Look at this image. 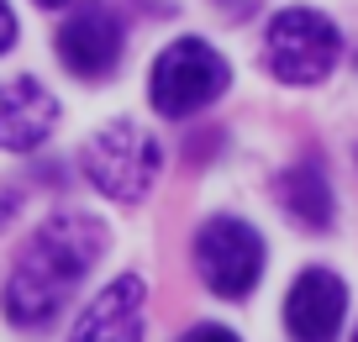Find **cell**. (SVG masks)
Listing matches in <instances>:
<instances>
[{
    "label": "cell",
    "instance_id": "obj_4",
    "mask_svg": "<svg viewBox=\"0 0 358 342\" xmlns=\"http://www.w3.org/2000/svg\"><path fill=\"white\" fill-rule=\"evenodd\" d=\"M343 32L311 6H285L264 32V64L280 85H322L337 69Z\"/></svg>",
    "mask_w": 358,
    "mask_h": 342
},
{
    "label": "cell",
    "instance_id": "obj_2",
    "mask_svg": "<svg viewBox=\"0 0 358 342\" xmlns=\"http://www.w3.org/2000/svg\"><path fill=\"white\" fill-rule=\"evenodd\" d=\"M79 169L106 200H122L137 206L148 190L158 185V169H164V148L148 132L143 122L122 116V122H106L101 132L79 148Z\"/></svg>",
    "mask_w": 358,
    "mask_h": 342
},
{
    "label": "cell",
    "instance_id": "obj_9",
    "mask_svg": "<svg viewBox=\"0 0 358 342\" xmlns=\"http://www.w3.org/2000/svg\"><path fill=\"white\" fill-rule=\"evenodd\" d=\"M348 316V285L332 269H306L285 295V327L295 342H332Z\"/></svg>",
    "mask_w": 358,
    "mask_h": 342
},
{
    "label": "cell",
    "instance_id": "obj_5",
    "mask_svg": "<svg viewBox=\"0 0 358 342\" xmlns=\"http://www.w3.org/2000/svg\"><path fill=\"white\" fill-rule=\"evenodd\" d=\"M195 269H201L206 290L222 300L253 295L258 279H264V237H258V227H248L237 216L201 221V232H195Z\"/></svg>",
    "mask_w": 358,
    "mask_h": 342
},
{
    "label": "cell",
    "instance_id": "obj_7",
    "mask_svg": "<svg viewBox=\"0 0 358 342\" xmlns=\"http://www.w3.org/2000/svg\"><path fill=\"white\" fill-rule=\"evenodd\" d=\"M143 321H148L143 274H116L101 295L79 311L69 342H143Z\"/></svg>",
    "mask_w": 358,
    "mask_h": 342
},
{
    "label": "cell",
    "instance_id": "obj_10",
    "mask_svg": "<svg viewBox=\"0 0 358 342\" xmlns=\"http://www.w3.org/2000/svg\"><path fill=\"white\" fill-rule=\"evenodd\" d=\"M274 195H280V206L301 221L306 232H327L332 216H337V200H332V185H327L322 158H301L295 169H285Z\"/></svg>",
    "mask_w": 358,
    "mask_h": 342
},
{
    "label": "cell",
    "instance_id": "obj_6",
    "mask_svg": "<svg viewBox=\"0 0 358 342\" xmlns=\"http://www.w3.org/2000/svg\"><path fill=\"white\" fill-rule=\"evenodd\" d=\"M127 48V27L106 0H85L58 22V58L74 79H106L116 74Z\"/></svg>",
    "mask_w": 358,
    "mask_h": 342
},
{
    "label": "cell",
    "instance_id": "obj_13",
    "mask_svg": "<svg viewBox=\"0 0 358 342\" xmlns=\"http://www.w3.org/2000/svg\"><path fill=\"white\" fill-rule=\"evenodd\" d=\"M222 6H227V16H248V11H243L248 0H222Z\"/></svg>",
    "mask_w": 358,
    "mask_h": 342
},
{
    "label": "cell",
    "instance_id": "obj_12",
    "mask_svg": "<svg viewBox=\"0 0 358 342\" xmlns=\"http://www.w3.org/2000/svg\"><path fill=\"white\" fill-rule=\"evenodd\" d=\"M11 43H16V11L0 0V53H11Z\"/></svg>",
    "mask_w": 358,
    "mask_h": 342
},
{
    "label": "cell",
    "instance_id": "obj_3",
    "mask_svg": "<svg viewBox=\"0 0 358 342\" xmlns=\"http://www.w3.org/2000/svg\"><path fill=\"white\" fill-rule=\"evenodd\" d=\"M227 85H232V69L206 37H174L148 69V100L169 122H185V116L206 111L211 100L227 95Z\"/></svg>",
    "mask_w": 358,
    "mask_h": 342
},
{
    "label": "cell",
    "instance_id": "obj_1",
    "mask_svg": "<svg viewBox=\"0 0 358 342\" xmlns=\"http://www.w3.org/2000/svg\"><path fill=\"white\" fill-rule=\"evenodd\" d=\"M106 243H111V232L90 211H58V216H48L22 243L11 274H6V290H0L6 321L22 332H43L69 306V295L85 285V274L106 253Z\"/></svg>",
    "mask_w": 358,
    "mask_h": 342
},
{
    "label": "cell",
    "instance_id": "obj_8",
    "mask_svg": "<svg viewBox=\"0 0 358 342\" xmlns=\"http://www.w3.org/2000/svg\"><path fill=\"white\" fill-rule=\"evenodd\" d=\"M58 127V100L43 79L16 74L0 79V148L6 153H37Z\"/></svg>",
    "mask_w": 358,
    "mask_h": 342
},
{
    "label": "cell",
    "instance_id": "obj_14",
    "mask_svg": "<svg viewBox=\"0 0 358 342\" xmlns=\"http://www.w3.org/2000/svg\"><path fill=\"white\" fill-rule=\"evenodd\" d=\"M32 6H43V11H58V6H69V0H32Z\"/></svg>",
    "mask_w": 358,
    "mask_h": 342
},
{
    "label": "cell",
    "instance_id": "obj_11",
    "mask_svg": "<svg viewBox=\"0 0 358 342\" xmlns=\"http://www.w3.org/2000/svg\"><path fill=\"white\" fill-rule=\"evenodd\" d=\"M179 342H243L232 327H222V321H201V327H190Z\"/></svg>",
    "mask_w": 358,
    "mask_h": 342
},
{
    "label": "cell",
    "instance_id": "obj_15",
    "mask_svg": "<svg viewBox=\"0 0 358 342\" xmlns=\"http://www.w3.org/2000/svg\"><path fill=\"white\" fill-rule=\"evenodd\" d=\"M353 342H358V332H353Z\"/></svg>",
    "mask_w": 358,
    "mask_h": 342
}]
</instances>
